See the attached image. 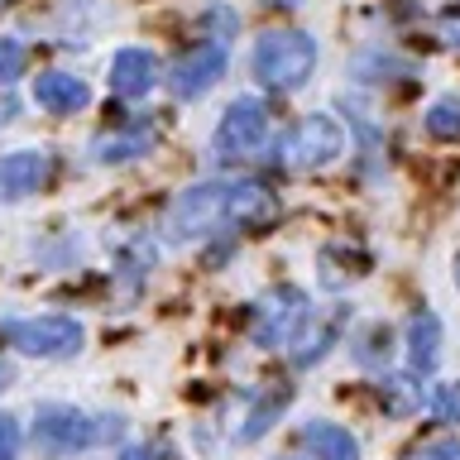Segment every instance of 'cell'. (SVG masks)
Wrapping results in <instances>:
<instances>
[{
	"mask_svg": "<svg viewBox=\"0 0 460 460\" xmlns=\"http://www.w3.org/2000/svg\"><path fill=\"white\" fill-rule=\"evenodd\" d=\"M279 211V201L264 182H197L178 192L168 207V235L172 240H201L211 230L230 226H259Z\"/></svg>",
	"mask_w": 460,
	"mask_h": 460,
	"instance_id": "1",
	"label": "cell"
},
{
	"mask_svg": "<svg viewBox=\"0 0 460 460\" xmlns=\"http://www.w3.org/2000/svg\"><path fill=\"white\" fill-rule=\"evenodd\" d=\"M316 67V39L297 29H269L254 43V77L269 92H297Z\"/></svg>",
	"mask_w": 460,
	"mask_h": 460,
	"instance_id": "2",
	"label": "cell"
},
{
	"mask_svg": "<svg viewBox=\"0 0 460 460\" xmlns=\"http://www.w3.org/2000/svg\"><path fill=\"white\" fill-rule=\"evenodd\" d=\"M101 422L86 417L82 408H72V402H43L34 412V451L39 456H72V451L96 446L101 437H111V431H120V427H101Z\"/></svg>",
	"mask_w": 460,
	"mask_h": 460,
	"instance_id": "3",
	"label": "cell"
},
{
	"mask_svg": "<svg viewBox=\"0 0 460 460\" xmlns=\"http://www.w3.org/2000/svg\"><path fill=\"white\" fill-rule=\"evenodd\" d=\"M0 341L34 359H63L82 350V322L72 316H20L0 326Z\"/></svg>",
	"mask_w": 460,
	"mask_h": 460,
	"instance_id": "4",
	"label": "cell"
},
{
	"mask_svg": "<svg viewBox=\"0 0 460 460\" xmlns=\"http://www.w3.org/2000/svg\"><path fill=\"white\" fill-rule=\"evenodd\" d=\"M264 139H269V106L259 96H240L226 106L211 149H216V158H226V164H240V158H254L264 149Z\"/></svg>",
	"mask_w": 460,
	"mask_h": 460,
	"instance_id": "5",
	"label": "cell"
},
{
	"mask_svg": "<svg viewBox=\"0 0 460 460\" xmlns=\"http://www.w3.org/2000/svg\"><path fill=\"white\" fill-rule=\"evenodd\" d=\"M341 154H345V125L326 111L297 120V129L283 139V164L288 168H326V164H336Z\"/></svg>",
	"mask_w": 460,
	"mask_h": 460,
	"instance_id": "6",
	"label": "cell"
},
{
	"mask_svg": "<svg viewBox=\"0 0 460 460\" xmlns=\"http://www.w3.org/2000/svg\"><path fill=\"white\" fill-rule=\"evenodd\" d=\"M226 63H230V53H226V43L221 39H207V43H197L192 53H182L178 58V67H172V96L178 101H197V96H207L216 82L226 77Z\"/></svg>",
	"mask_w": 460,
	"mask_h": 460,
	"instance_id": "7",
	"label": "cell"
},
{
	"mask_svg": "<svg viewBox=\"0 0 460 460\" xmlns=\"http://www.w3.org/2000/svg\"><path fill=\"white\" fill-rule=\"evenodd\" d=\"M307 293L302 288H273V293L259 302V312H254V345H283V341H293L297 336V326H302V316H307Z\"/></svg>",
	"mask_w": 460,
	"mask_h": 460,
	"instance_id": "8",
	"label": "cell"
},
{
	"mask_svg": "<svg viewBox=\"0 0 460 460\" xmlns=\"http://www.w3.org/2000/svg\"><path fill=\"white\" fill-rule=\"evenodd\" d=\"M345 322H350V312H345V307H322V312L312 307L307 316H302L297 336L288 341V345H293V350H288V355H293V365H297V369L322 365V359H326V355L341 345V331H345Z\"/></svg>",
	"mask_w": 460,
	"mask_h": 460,
	"instance_id": "9",
	"label": "cell"
},
{
	"mask_svg": "<svg viewBox=\"0 0 460 460\" xmlns=\"http://www.w3.org/2000/svg\"><path fill=\"white\" fill-rule=\"evenodd\" d=\"M53 158L43 149H14L0 158V197H29L49 182Z\"/></svg>",
	"mask_w": 460,
	"mask_h": 460,
	"instance_id": "10",
	"label": "cell"
},
{
	"mask_svg": "<svg viewBox=\"0 0 460 460\" xmlns=\"http://www.w3.org/2000/svg\"><path fill=\"white\" fill-rule=\"evenodd\" d=\"M154 82H158V58L149 49H120L111 58V92L115 96H144V92H154Z\"/></svg>",
	"mask_w": 460,
	"mask_h": 460,
	"instance_id": "11",
	"label": "cell"
},
{
	"mask_svg": "<svg viewBox=\"0 0 460 460\" xmlns=\"http://www.w3.org/2000/svg\"><path fill=\"white\" fill-rule=\"evenodd\" d=\"M297 441L312 460H359L355 431H345L341 422H307L297 431Z\"/></svg>",
	"mask_w": 460,
	"mask_h": 460,
	"instance_id": "12",
	"label": "cell"
},
{
	"mask_svg": "<svg viewBox=\"0 0 460 460\" xmlns=\"http://www.w3.org/2000/svg\"><path fill=\"white\" fill-rule=\"evenodd\" d=\"M86 96H92V92H86V82L72 77V72H39V77H34V101L43 111H53V115L82 111Z\"/></svg>",
	"mask_w": 460,
	"mask_h": 460,
	"instance_id": "13",
	"label": "cell"
},
{
	"mask_svg": "<svg viewBox=\"0 0 460 460\" xmlns=\"http://www.w3.org/2000/svg\"><path fill=\"white\" fill-rule=\"evenodd\" d=\"M154 139H158V125L135 120V125L115 129V135H101V139L92 144V154H96V164H125V158L149 154V149H154Z\"/></svg>",
	"mask_w": 460,
	"mask_h": 460,
	"instance_id": "14",
	"label": "cell"
},
{
	"mask_svg": "<svg viewBox=\"0 0 460 460\" xmlns=\"http://www.w3.org/2000/svg\"><path fill=\"white\" fill-rule=\"evenodd\" d=\"M437 359H441V322L431 312H412V322H408V369L431 374Z\"/></svg>",
	"mask_w": 460,
	"mask_h": 460,
	"instance_id": "15",
	"label": "cell"
},
{
	"mask_svg": "<svg viewBox=\"0 0 460 460\" xmlns=\"http://www.w3.org/2000/svg\"><path fill=\"white\" fill-rule=\"evenodd\" d=\"M288 402H293V388H288V384H273L269 394L250 408V417H244V427L235 431V437H240V441H259V437H264V431L288 412Z\"/></svg>",
	"mask_w": 460,
	"mask_h": 460,
	"instance_id": "16",
	"label": "cell"
},
{
	"mask_svg": "<svg viewBox=\"0 0 460 460\" xmlns=\"http://www.w3.org/2000/svg\"><path fill=\"white\" fill-rule=\"evenodd\" d=\"M388 345H394V331H388L384 322H374V326L359 331L355 359H359V365H369V369H379V365H388Z\"/></svg>",
	"mask_w": 460,
	"mask_h": 460,
	"instance_id": "17",
	"label": "cell"
},
{
	"mask_svg": "<svg viewBox=\"0 0 460 460\" xmlns=\"http://www.w3.org/2000/svg\"><path fill=\"white\" fill-rule=\"evenodd\" d=\"M427 129L437 139H460V96H441L437 106L427 111Z\"/></svg>",
	"mask_w": 460,
	"mask_h": 460,
	"instance_id": "18",
	"label": "cell"
},
{
	"mask_svg": "<svg viewBox=\"0 0 460 460\" xmlns=\"http://www.w3.org/2000/svg\"><path fill=\"white\" fill-rule=\"evenodd\" d=\"M384 408L388 412H412L422 408V388L412 379H384Z\"/></svg>",
	"mask_w": 460,
	"mask_h": 460,
	"instance_id": "19",
	"label": "cell"
},
{
	"mask_svg": "<svg viewBox=\"0 0 460 460\" xmlns=\"http://www.w3.org/2000/svg\"><path fill=\"white\" fill-rule=\"evenodd\" d=\"M14 77H24V43L0 39V86H10Z\"/></svg>",
	"mask_w": 460,
	"mask_h": 460,
	"instance_id": "20",
	"label": "cell"
},
{
	"mask_svg": "<svg viewBox=\"0 0 460 460\" xmlns=\"http://www.w3.org/2000/svg\"><path fill=\"white\" fill-rule=\"evenodd\" d=\"M431 408H437V417H446V422H460V384L431 388Z\"/></svg>",
	"mask_w": 460,
	"mask_h": 460,
	"instance_id": "21",
	"label": "cell"
},
{
	"mask_svg": "<svg viewBox=\"0 0 460 460\" xmlns=\"http://www.w3.org/2000/svg\"><path fill=\"white\" fill-rule=\"evenodd\" d=\"M20 422L10 412H0V460H20Z\"/></svg>",
	"mask_w": 460,
	"mask_h": 460,
	"instance_id": "22",
	"label": "cell"
},
{
	"mask_svg": "<svg viewBox=\"0 0 460 460\" xmlns=\"http://www.w3.org/2000/svg\"><path fill=\"white\" fill-rule=\"evenodd\" d=\"M120 460H178V451L168 441H149V446H129Z\"/></svg>",
	"mask_w": 460,
	"mask_h": 460,
	"instance_id": "23",
	"label": "cell"
},
{
	"mask_svg": "<svg viewBox=\"0 0 460 460\" xmlns=\"http://www.w3.org/2000/svg\"><path fill=\"white\" fill-rule=\"evenodd\" d=\"M408 460H456V446H446V441H437V446H417Z\"/></svg>",
	"mask_w": 460,
	"mask_h": 460,
	"instance_id": "24",
	"label": "cell"
},
{
	"mask_svg": "<svg viewBox=\"0 0 460 460\" xmlns=\"http://www.w3.org/2000/svg\"><path fill=\"white\" fill-rule=\"evenodd\" d=\"M441 39L451 43V49H460V10H451V14L441 20Z\"/></svg>",
	"mask_w": 460,
	"mask_h": 460,
	"instance_id": "25",
	"label": "cell"
},
{
	"mask_svg": "<svg viewBox=\"0 0 460 460\" xmlns=\"http://www.w3.org/2000/svg\"><path fill=\"white\" fill-rule=\"evenodd\" d=\"M5 384H10V365L0 359V388H5Z\"/></svg>",
	"mask_w": 460,
	"mask_h": 460,
	"instance_id": "26",
	"label": "cell"
},
{
	"mask_svg": "<svg viewBox=\"0 0 460 460\" xmlns=\"http://www.w3.org/2000/svg\"><path fill=\"white\" fill-rule=\"evenodd\" d=\"M456 288H460V254H456Z\"/></svg>",
	"mask_w": 460,
	"mask_h": 460,
	"instance_id": "27",
	"label": "cell"
},
{
	"mask_svg": "<svg viewBox=\"0 0 460 460\" xmlns=\"http://www.w3.org/2000/svg\"><path fill=\"white\" fill-rule=\"evenodd\" d=\"M283 460H297V456H283Z\"/></svg>",
	"mask_w": 460,
	"mask_h": 460,
	"instance_id": "28",
	"label": "cell"
}]
</instances>
